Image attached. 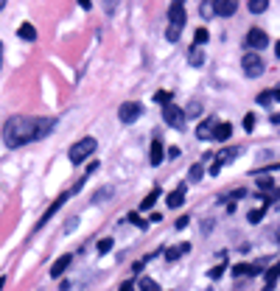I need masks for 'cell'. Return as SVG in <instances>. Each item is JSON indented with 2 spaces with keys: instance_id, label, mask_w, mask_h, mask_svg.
<instances>
[{
  "instance_id": "cell-34",
  "label": "cell",
  "mask_w": 280,
  "mask_h": 291,
  "mask_svg": "<svg viewBox=\"0 0 280 291\" xmlns=\"http://www.w3.org/2000/svg\"><path fill=\"white\" fill-rule=\"evenodd\" d=\"M199 14H202V17H210V14H216L213 3H202V6H199Z\"/></svg>"
},
{
  "instance_id": "cell-28",
  "label": "cell",
  "mask_w": 280,
  "mask_h": 291,
  "mask_svg": "<svg viewBox=\"0 0 280 291\" xmlns=\"http://www.w3.org/2000/svg\"><path fill=\"white\" fill-rule=\"evenodd\" d=\"M98 255H106V252H109V249H112V238H101L98 241Z\"/></svg>"
},
{
  "instance_id": "cell-14",
  "label": "cell",
  "mask_w": 280,
  "mask_h": 291,
  "mask_svg": "<svg viewBox=\"0 0 280 291\" xmlns=\"http://www.w3.org/2000/svg\"><path fill=\"white\" fill-rule=\"evenodd\" d=\"M182 202H185V185H179L176 190H171V193L166 196V205L171 207V210H174V207H179Z\"/></svg>"
},
{
  "instance_id": "cell-7",
  "label": "cell",
  "mask_w": 280,
  "mask_h": 291,
  "mask_svg": "<svg viewBox=\"0 0 280 291\" xmlns=\"http://www.w3.org/2000/svg\"><path fill=\"white\" fill-rule=\"evenodd\" d=\"M266 45H269V36H266L263 28H249V31H246V48H249V51H261Z\"/></svg>"
},
{
  "instance_id": "cell-38",
  "label": "cell",
  "mask_w": 280,
  "mask_h": 291,
  "mask_svg": "<svg viewBox=\"0 0 280 291\" xmlns=\"http://www.w3.org/2000/svg\"><path fill=\"white\" fill-rule=\"evenodd\" d=\"M269 120H272V123H280V112H275V115H272Z\"/></svg>"
},
{
  "instance_id": "cell-6",
  "label": "cell",
  "mask_w": 280,
  "mask_h": 291,
  "mask_svg": "<svg viewBox=\"0 0 280 291\" xmlns=\"http://www.w3.org/2000/svg\"><path fill=\"white\" fill-rule=\"evenodd\" d=\"M163 118H166V123L168 126H174V129H179L185 123V109L179 107V104H168V107H163Z\"/></svg>"
},
{
  "instance_id": "cell-36",
  "label": "cell",
  "mask_w": 280,
  "mask_h": 291,
  "mask_svg": "<svg viewBox=\"0 0 280 291\" xmlns=\"http://www.w3.org/2000/svg\"><path fill=\"white\" fill-rule=\"evenodd\" d=\"M230 196H233V202H236V199H244V196H246V190H244V188H236L233 193H230Z\"/></svg>"
},
{
  "instance_id": "cell-44",
  "label": "cell",
  "mask_w": 280,
  "mask_h": 291,
  "mask_svg": "<svg viewBox=\"0 0 280 291\" xmlns=\"http://www.w3.org/2000/svg\"><path fill=\"white\" fill-rule=\"evenodd\" d=\"M3 6H6V3H0V11H3Z\"/></svg>"
},
{
  "instance_id": "cell-8",
  "label": "cell",
  "mask_w": 280,
  "mask_h": 291,
  "mask_svg": "<svg viewBox=\"0 0 280 291\" xmlns=\"http://www.w3.org/2000/svg\"><path fill=\"white\" fill-rule=\"evenodd\" d=\"M185 20H188V14H185V3H171V6H168V23L176 26V28H182Z\"/></svg>"
},
{
  "instance_id": "cell-12",
  "label": "cell",
  "mask_w": 280,
  "mask_h": 291,
  "mask_svg": "<svg viewBox=\"0 0 280 291\" xmlns=\"http://www.w3.org/2000/svg\"><path fill=\"white\" fill-rule=\"evenodd\" d=\"M163 157H166V148H163V140H154L151 143V154H149V163L157 168L160 163H163Z\"/></svg>"
},
{
  "instance_id": "cell-1",
  "label": "cell",
  "mask_w": 280,
  "mask_h": 291,
  "mask_svg": "<svg viewBox=\"0 0 280 291\" xmlns=\"http://www.w3.org/2000/svg\"><path fill=\"white\" fill-rule=\"evenodd\" d=\"M56 126L53 118H28V115H14L3 123V143L9 148H20V146H28L34 140H42L48 137Z\"/></svg>"
},
{
  "instance_id": "cell-42",
  "label": "cell",
  "mask_w": 280,
  "mask_h": 291,
  "mask_svg": "<svg viewBox=\"0 0 280 291\" xmlns=\"http://www.w3.org/2000/svg\"><path fill=\"white\" fill-rule=\"evenodd\" d=\"M0 65H3V42H0Z\"/></svg>"
},
{
  "instance_id": "cell-19",
  "label": "cell",
  "mask_w": 280,
  "mask_h": 291,
  "mask_svg": "<svg viewBox=\"0 0 280 291\" xmlns=\"http://www.w3.org/2000/svg\"><path fill=\"white\" fill-rule=\"evenodd\" d=\"M210 34H208V28H196L193 31V48H202V45H208Z\"/></svg>"
},
{
  "instance_id": "cell-32",
  "label": "cell",
  "mask_w": 280,
  "mask_h": 291,
  "mask_svg": "<svg viewBox=\"0 0 280 291\" xmlns=\"http://www.w3.org/2000/svg\"><path fill=\"white\" fill-rule=\"evenodd\" d=\"M129 221H132V224H138L140 230H146V227H149V221H143V218L138 216V210H135V213H129Z\"/></svg>"
},
{
  "instance_id": "cell-39",
  "label": "cell",
  "mask_w": 280,
  "mask_h": 291,
  "mask_svg": "<svg viewBox=\"0 0 280 291\" xmlns=\"http://www.w3.org/2000/svg\"><path fill=\"white\" fill-rule=\"evenodd\" d=\"M275 56H278V59H280V39H278V42H275Z\"/></svg>"
},
{
  "instance_id": "cell-29",
  "label": "cell",
  "mask_w": 280,
  "mask_h": 291,
  "mask_svg": "<svg viewBox=\"0 0 280 291\" xmlns=\"http://www.w3.org/2000/svg\"><path fill=\"white\" fill-rule=\"evenodd\" d=\"M179 31H182V28L168 26V28H166V39H168V42H176V39H179Z\"/></svg>"
},
{
  "instance_id": "cell-26",
  "label": "cell",
  "mask_w": 280,
  "mask_h": 291,
  "mask_svg": "<svg viewBox=\"0 0 280 291\" xmlns=\"http://www.w3.org/2000/svg\"><path fill=\"white\" fill-rule=\"evenodd\" d=\"M154 101L168 107V104H171V93H168V90H157V93H154Z\"/></svg>"
},
{
  "instance_id": "cell-43",
  "label": "cell",
  "mask_w": 280,
  "mask_h": 291,
  "mask_svg": "<svg viewBox=\"0 0 280 291\" xmlns=\"http://www.w3.org/2000/svg\"><path fill=\"white\" fill-rule=\"evenodd\" d=\"M278 244H280V227H278Z\"/></svg>"
},
{
  "instance_id": "cell-37",
  "label": "cell",
  "mask_w": 280,
  "mask_h": 291,
  "mask_svg": "<svg viewBox=\"0 0 280 291\" xmlns=\"http://www.w3.org/2000/svg\"><path fill=\"white\" fill-rule=\"evenodd\" d=\"M118 291H135V280H126V283H123V286H121Z\"/></svg>"
},
{
  "instance_id": "cell-2",
  "label": "cell",
  "mask_w": 280,
  "mask_h": 291,
  "mask_svg": "<svg viewBox=\"0 0 280 291\" xmlns=\"http://www.w3.org/2000/svg\"><path fill=\"white\" fill-rule=\"evenodd\" d=\"M98 148V143H96V137H81L79 143H73L70 146V151H68V157H70V163L73 165H79V163H84L93 151Z\"/></svg>"
},
{
  "instance_id": "cell-41",
  "label": "cell",
  "mask_w": 280,
  "mask_h": 291,
  "mask_svg": "<svg viewBox=\"0 0 280 291\" xmlns=\"http://www.w3.org/2000/svg\"><path fill=\"white\" fill-rule=\"evenodd\" d=\"M3 286H6V277H0V291H3Z\"/></svg>"
},
{
  "instance_id": "cell-25",
  "label": "cell",
  "mask_w": 280,
  "mask_h": 291,
  "mask_svg": "<svg viewBox=\"0 0 280 291\" xmlns=\"http://www.w3.org/2000/svg\"><path fill=\"white\" fill-rule=\"evenodd\" d=\"M199 112H202V104L199 101H191L188 107H185V118H196Z\"/></svg>"
},
{
  "instance_id": "cell-20",
  "label": "cell",
  "mask_w": 280,
  "mask_h": 291,
  "mask_svg": "<svg viewBox=\"0 0 280 291\" xmlns=\"http://www.w3.org/2000/svg\"><path fill=\"white\" fill-rule=\"evenodd\" d=\"M188 62H191V68H202V65H205V53H202V48H191Z\"/></svg>"
},
{
  "instance_id": "cell-10",
  "label": "cell",
  "mask_w": 280,
  "mask_h": 291,
  "mask_svg": "<svg viewBox=\"0 0 280 291\" xmlns=\"http://www.w3.org/2000/svg\"><path fill=\"white\" fill-rule=\"evenodd\" d=\"M216 123H219L216 118L202 120L199 126H196V137H199V140H208V137H213V129H216Z\"/></svg>"
},
{
  "instance_id": "cell-16",
  "label": "cell",
  "mask_w": 280,
  "mask_h": 291,
  "mask_svg": "<svg viewBox=\"0 0 280 291\" xmlns=\"http://www.w3.org/2000/svg\"><path fill=\"white\" fill-rule=\"evenodd\" d=\"M17 36L20 39H26V42H34L36 39V28L31 26V23H23V26L17 28Z\"/></svg>"
},
{
  "instance_id": "cell-11",
  "label": "cell",
  "mask_w": 280,
  "mask_h": 291,
  "mask_svg": "<svg viewBox=\"0 0 280 291\" xmlns=\"http://www.w3.org/2000/svg\"><path fill=\"white\" fill-rule=\"evenodd\" d=\"M70 260H73L70 255H62V257H56V260H53V266H51V277H62V274L68 272Z\"/></svg>"
},
{
  "instance_id": "cell-27",
  "label": "cell",
  "mask_w": 280,
  "mask_h": 291,
  "mask_svg": "<svg viewBox=\"0 0 280 291\" xmlns=\"http://www.w3.org/2000/svg\"><path fill=\"white\" fill-rule=\"evenodd\" d=\"M272 101H275V90H263V93L258 95V104H263V107H269Z\"/></svg>"
},
{
  "instance_id": "cell-9",
  "label": "cell",
  "mask_w": 280,
  "mask_h": 291,
  "mask_svg": "<svg viewBox=\"0 0 280 291\" xmlns=\"http://www.w3.org/2000/svg\"><path fill=\"white\" fill-rule=\"evenodd\" d=\"M213 9H216L219 17H233L238 11V3L236 0H219V3H213Z\"/></svg>"
},
{
  "instance_id": "cell-17",
  "label": "cell",
  "mask_w": 280,
  "mask_h": 291,
  "mask_svg": "<svg viewBox=\"0 0 280 291\" xmlns=\"http://www.w3.org/2000/svg\"><path fill=\"white\" fill-rule=\"evenodd\" d=\"M191 252V244H182V247H171V249H166V257L168 260H179L182 255H188Z\"/></svg>"
},
{
  "instance_id": "cell-18",
  "label": "cell",
  "mask_w": 280,
  "mask_h": 291,
  "mask_svg": "<svg viewBox=\"0 0 280 291\" xmlns=\"http://www.w3.org/2000/svg\"><path fill=\"white\" fill-rule=\"evenodd\" d=\"M157 196H160V188H151V193L140 202L138 210H140V213H143V210H151V207H154V202H157Z\"/></svg>"
},
{
  "instance_id": "cell-15",
  "label": "cell",
  "mask_w": 280,
  "mask_h": 291,
  "mask_svg": "<svg viewBox=\"0 0 280 291\" xmlns=\"http://www.w3.org/2000/svg\"><path fill=\"white\" fill-rule=\"evenodd\" d=\"M278 280H280V263H275L269 272H266V286H263V291H272L278 286Z\"/></svg>"
},
{
  "instance_id": "cell-24",
  "label": "cell",
  "mask_w": 280,
  "mask_h": 291,
  "mask_svg": "<svg viewBox=\"0 0 280 291\" xmlns=\"http://www.w3.org/2000/svg\"><path fill=\"white\" fill-rule=\"evenodd\" d=\"M202 174H205V168H202V163H196V165H191V171H188V180H191V182H199V180H202Z\"/></svg>"
},
{
  "instance_id": "cell-5",
  "label": "cell",
  "mask_w": 280,
  "mask_h": 291,
  "mask_svg": "<svg viewBox=\"0 0 280 291\" xmlns=\"http://www.w3.org/2000/svg\"><path fill=\"white\" fill-rule=\"evenodd\" d=\"M70 196H73V188H70V190H65L62 196H56V199H53V202H51V207H48V210L42 213V218L36 221V230H39V227H45V224L51 221V218H53L56 213H59V210H62V205H65V202H68Z\"/></svg>"
},
{
  "instance_id": "cell-23",
  "label": "cell",
  "mask_w": 280,
  "mask_h": 291,
  "mask_svg": "<svg viewBox=\"0 0 280 291\" xmlns=\"http://www.w3.org/2000/svg\"><path fill=\"white\" fill-rule=\"evenodd\" d=\"M224 272H227V260H224V263H219V266H213V269L208 272V277H210V280H219Z\"/></svg>"
},
{
  "instance_id": "cell-13",
  "label": "cell",
  "mask_w": 280,
  "mask_h": 291,
  "mask_svg": "<svg viewBox=\"0 0 280 291\" xmlns=\"http://www.w3.org/2000/svg\"><path fill=\"white\" fill-rule=\"evenodd\" d=\"M230 135H233V126H230V123H224V120H219V123H216V129H213V140L224 143V140H230Z\"/></svg>"
},
{
  "instance_id": "cell-21",
  "label": "cell",
  "mask_w": 280,
  "mask_h": 291,
  "mask_svg": "<svg viewBox=\"0 0 280 291\" xmlns=\"http://www.w3.org/2000/svg\"><path fill=\"white\" fill-rule=\"evenodd\" d=\"M246 9L252 11V14H261V11L269 9V0H249V3H246Z\"/></svg>"
},
{
  "instance_id": "cell-35",
  "label": "cell",
  "mask_w": 280,
  "mask_h": 291,
  "mask_svg": "<svg viewBox=\"0 0 280 291\" xmlns=\"http://www.w3.org/2000/svg\"><path fill=\"white\" fill-rule=\"evenodd\" d=\"M188 221H191L188 216H179V218H176V230H185V227H188Z\"/></svg>"
},
{
  "instance_id": "cell-3",
  "label": "cell",
  "mask_w": 280,
  "mask_h": 291,
  "mask_svg": "<svg viewBox=\"0 0 280 291\" xmlns=\"http://www.w3.org/2000/svg\"><path fill=\"white\" fill-rule=\"evenodd\" d=\"M241 70H244L246 78H258L263 73V59L255 51H246L244 56H241Z\"/></svg>"
},
{
  "instance_id": "cell-33",
  "label": "cell",
  "mask_w": 280,
  "mask_h": 291,
  "mask_svg": "<svg viewBox=\"0 0 280 291\" xmlns=\"http://www.w3.org/2000/svg\"><path fill=\"white\" fill-rule=\"evenodd\" d=\"M241 123H244V129H246V132H252V129H255V115H252V112H246Z\"/></svg>"
},
{
  "instance_id": "cell-22",
  "label": "cell",
  "mask_w": 280,
  "mask_h": 291,
  "mask_svg": "<svg viewBox=\"0 0 280 291\" xmlns=\"http://www.w3.org/2000/svg\"><path fill=\"white\" fill-rule=\"evenodd\" d=\"M138 289L140 291H160V286L151 277H143V280H138Z\"/></svg>"
},
{
  "instance_id": "cell-30",
  "label": "cell",
  "mask_w": 280,
  "mask_h": 291,
  "mask_svg": "<svg viewBox=\"0 0 280 291\" xmlns=\"http://www.w3.org/2000/svg\"><path fill=\"white\" fill-rule=\"evenodd\" d=\"M263 213H266V210H263V207H258V210H249V213H246V218H249V224H258L263 218Z\"/></svg>"
},
{
  "instance_id": "cell-31",
  "label": "cell",
  "mask_w": 280,
  "mask_h": 291,
  "mask_svg": "<svg viewBox=\"0 0 280 291\" xmlns=\"http://www.w3.org/2000/svg\"><path fill=\"white\" fill-rule=\"evenodd\" d=\"M258 188H261V190H275V182H272V177H258Z\"/></svg>"
},
{
  "instance_id": "cell-4",
  "label": "cell",
  "mask_w": 280,
  "mask_h": 291,
  "mask_svg": "<svg viewBox=\"0 0 280 291\" xmlns=\"http://www.w3.org/2000/svg\"><path fill=\"white\" fill-rule=\"evenodd\" d=\"M143 115V107H140L138 101H123L121 107H118V118H121V123H138V118Z\"/></svg>"
},
{
  "instance_id": "cell-40",
  "label": "cell",
  "mask_w": 280,
  "mask_h": 291,
  "mask_svg": "<svg viewBox=\"0 0 280 291\" xmlns=\"http://www.w3.org/2000/svg\"><path fill=\"white\" fill-rule=\"evenodd\" d=\"M275 101H280V87H275Z\"/></svg>"
}]
</instances>
